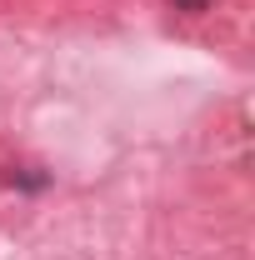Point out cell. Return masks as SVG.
<instances>
[{
    "label": "cell",
    "mask_w": 255,
    "mask_h": 260,
    "mask_svg": "<svg viewBox=\"0 0 255 260\" xmlns=\"http://www.w3.org/2000/svg\"><path fill=\"white\" fill-rule=\"evenodd\" d=\"M175 5H185V10H200V5H205V0H175Z\"/></svg>",
    "instance_id": "obj_1"
}]
</instances>
